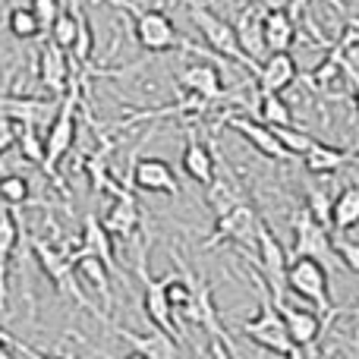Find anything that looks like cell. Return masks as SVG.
I'll return each mask as SVG.
<instances>
[{
  "label": "cell",
  "mask_w": 359,
  "mask_h": 359,
  "mask_svg": "<svg viewBox=\"0 0 359 359\" xmlns=\"http://www.w3.org/2000/svg\"><path fill=\"white\" fill-rule=\"evenodd\" d=\"M205 189H208L205 192V202H208V208L215 211V217L224 215V211H230L233 205L246 202V192H243L240 180H236V174L227 168V164H221V174H217V168H215V180H211Z\"/></svg>",
  "instance_id": "44dd1931"
},
{
  "label": "cell",
  "mask_w": 359,
  "mask_h": 359,
  "mask_svg": "<svg viewBox=\"0 0 359 359\" xmlns=\"http://www.w3.org/2000/svg\"><path fill=\"white\" fill-rule=\"evenodd\" d=\"M186 13H189L192 25H196V29L205 35V41H208V48L215 50V54L227 57V60H240L243 67L255 73V67H259V63H252V60H249V57L240 50V41H236V29L227 22V19H221L215 10H208V6L198 4V0H189Z\"/></svg>",
  "instance_id": "8992f818"
},
{
  "label": "cell",
  "mask_w": 359,
  "mask_h": 359,
  "mask_svg": "<svg viewBox=\"0 0 359 359\" xmlns=\"http://www.w3.org/2000/svg\"><path fill=\"white\" fill-rule=\"evenodd\" d=\"M331 202H334V198L325 192V186H316V189H309V196H306V208H309L312 217H316L318 224H325V227H331Z\"/></svg>",
  "instance_id": "836d02e7"
},
{
  "label": "cell",
  "mask_w": 359,
  "mask_h": 359,
  "mask_svg": "<svg viewBox=\"0 0 359 359\" xmlns=\"http://www.w3.org/2000/svg\"><path fill=\"white\" fill-rule=\"evenodd\" d=\"M73 252H86V255H98L101 262H104L111 271L120 274V265H117V255H114V236L104 230V224H101L98 215H86V221H82V240L79 246L73 249ZM123 278V274H120Z\"/></svg>",
  "instance_id": "ffe728a7"
},
{
  "label": "cell",
  "mask_w": 359,
  "mask_h": 359,
  "mask_svg": "<svg viewBox=\"0 0 359 359\" xmlns=\"http://www.w3.org/2000/svg\"><path fill=\"white\" fill-rule=\"evenodd\" d=\"M130 189L139 192H168V196H180L177 174L168 161L161 158H142L133 164L130 170Z\"/></svg>",
  "instance_id": "4fadbf2b"
},
{
  "label": "cell",
  "mask_w": 359,
  "mask_h": 359,
  "mask_svg": "<svg viewBox=\"0 0 359 359\" xmlns=\"http://www.w3.org/2000/svg\"><path fill=\"white\" fill-rule=\"evenodd\" d=\"M32 198V183L22 174H6L0 177V202L6 208H22Z\"/></svg>",
  "instance_id": "4dcf8cb0"
},
{
  "label": "cell",
  "mask_w": 359,
  "mask_h": 359,
  "mask_svg": "<svg viewBox=\"0 0 359 359\" xmlns=\"http://www.w3.org/2000/svg\"><path fill=\"white\" fill-rule=\"evenodd\" d=\"M255 111H259V120L268 126H287L293 123V111L280 92H259L255 95Z\"/></svg>",
  "instance_id": "83f0119b"
},
{
  "label": "cell",
  "mask_w": 359,
  "mask_h": 359,
  "mask_svg": "<svg viewBox=\"0 0 359 359\" xmlns=\"http://www.w3.org/2000/svg\"><path fill=\"white\" fill-rule=\"evenodd\" d=\"M6 4H19V0H6Z\"/></svg>",
  "instance_id": "ab89813d"
},
{
  "label": "cell",
  "mask_w": 359,
  "mask_h": 359,
  "mask_svg": "<svg viewBox=\"0 0 359 359\" xmlns=\"http://www.w3.org/2000/svg\"><path fill=\"white\" fill-rule=\"evenodd\" d=\"M274 306H278L280 318H284L287 331H290V341L297 344L299 350H309L312 344L322 337V331H325L322 316H316V312L303 309V306L287 303V299H284V303H274Z\"/></svg>",
  "instance_id": "d6986e66"
},
{
  "label": "cell",
  "mask_w": 359,
  "mask_h": 359,
  "mask_svg": "<svg viewBox=\"0 0 359 359\" xmlns=\"http://www.w3.org/2000/svg\"><path fill=\"white\" fill-rule=\"evenodd\" d=\"M101 224L111 236H120V240H130L133 233L139 230L142 224V211H139V202L133 198V189H120L114 196L111 208L101 215Z\"/></svg>",
  "instance_id": "ac0fdd59"
},
{
  "label": "cell",
  "mask_w": 359,
  "mask_h": 359,
  "mask_svg": "<svg viewBox=\"0 0 359 359\" xmlns=\"http://www.w3.org/2000/svg\"><path fill=\"white\" fill-rule=\"evenodd\" d=\"M69 76H73V67H69V57H67V48L48 38L38 54V79H41L44 88H50L54 95H63L69 86Z\"/></svg>",
  "instance_id": "e0dca14e"
},
{
  "label": "cell",
  "mask_w": 359,
  "mask_h": 359,
  "mask_svg": "<svg viewBox=\"0 0 359 359\" xmlns=\"http://www.w3.org/2000/svg\"><path fill=\"white\" fill-rule=\"evenodd\" d=\"M274 130V136H278V142L284 145V151L290 158H303L306 155V149H309L316 139L309 136V133H303V130H297L293 123H287V126H271Z\"/></svg>",
  "instance_id": "d6a6232c"
},
{
  "label": "cell",
  "mask_w": 359,
  "mask_h": 359,
  "mask_svg": "<svg viewBox=\"0 0 359 359\" xmlns=\"http://www.w3.org/2000/svg\"><path fill=\"white\" fill-rule=\"evenodd\" d=\"M334 252H337V259H341L344 268H350L353 274H359V243H356V240H350V236L337 233Z\"/></svg>",
  "instance_id": "e575fe53"
},
{
  "label": "cell",
  "mask_w": 359,
  "mask_h": 359,
  "mask_svg": "<svg viewBox=\"0 0 359 359\" xmlns=\"http://www.w3.org/2000/svg\"><path fill=\"white\" fill-rule=\"evenodd\" d=\"M265 10H284V6H290V0H259Z\"/></svg>",
  "instance_id": "f35d334b"
},
{
  "label": "cell",
  "mask_w": 359,
  "mask_h": 359,
  "mask_svg": "<svg viewBox=\"0 0 359 359\" xmlns=\"http://www.w3.org/2000/svg\"><path fill=\"white\" fill-rule=\"evenodd\" d=\"M60 95L54 98H25V95H0V117L25 126H41L57 114Z\"/></svg>",
  "instance_id": "8fae6325"
},
{
  "label": "cell",
  "mask_w": 359,
  "mask_h": 359,
  "mask_svg": "<svg viewBox=\"0 0 359 359\" xmlns=\"http://www.w3.org/2000/svg\"><path fill=\"white\" fill-rule=\"evenodd\" d=\"M136 41L149 54H168V50H196L189 41H183L174 25V19L161 10H136Z\"/></svg>",
  "instance_id": "52a82bcc"
},
{
  "label": "cell",
  "mask_w": 359,
  "mask_h": 359,
  "mask_svg": "<svg viewBox=\"0 0 359 359\" xmlns=\"http://www.w3.org/2000/svg\"><path fill=\"white\" fill-rule=\"evenodd\" d=\"M16 240H19V224L0 211V309L6 306V271H10L13 252H16Z\"/></svg>",
  "instance_id": "4316f807"
},
{
  "label": "cell",
  "mask_w": 359,
  "mask_h": 359,
  "mask_svg": "<svg viewBox=\"0 0 359 359\" xmlns=\"http://www.w3.org/2000/svg\"><path fill=\"white\" fill-rule=\"evenodd\" d=\"M297 79H299V69H297V60H293L290 50H271V54L255 67L259 92H287Z\"/></svg>",
  "instance_id": "5bb4252c"
},
{
  "label": "cell",
  "mask_w": 359,
  "mask_h": 359,
  "mask_svg": "<svg viewBox=\"0 0 359 359\" xmlns=\"http://www.w3.org/2000/svg\"><path fill=\"white\" fill-rule=\"evenodd\" d=\"M227 126L233 133H240L243 139H246L249 145H252L259 155H265V158H271V161H290V155L284 151V145L278 142V136H274V130L268 123H262V120H252V117H227Z\"/></svg>",
  "instance_id": "2e32d148"
},
{
  "label": "cell",
  "mask_w": 359,
  "mask_h": 359,
  "mask_svg": "<svg viewBox=\"0 0 359 359\" xmlns=\"http://www.w3.org/2000/svg\"><path fill=\"white\" fill-rule=\"evenodd\" d=\"M265 6L255 0V4H249L246 10L240 13V19L233 22L236 29V41H240V50L249 57L252 63H262L265 60Z\"/></svg>",
  "instance_id": "7c38bea8"
},
{
  "label": "cell",
  "mask_w": 359,
  "mask_h": 359,
  "mask_svg": "<svg viewBox=\"0 0 359 359\" xmlns=\"http://www.w3.org/2000/svg\"><path fill=\"white\" fill-rule=\"evenodd\" d=\"M177 86L202 101H217L224 95V76L215 63H189L177 73Z\"/></svg>",
  "instance_id": "9a60e30c"
},
{
  "label": "cell",
  "mask_w": 359,
  "mask_h": 359,
  "mask_svg": "<svg viewBox=\"0 0 359 359\" xmlns=\"http://www.w3.org/2000/svg\"><path fill=\"white\" fill-rule=\"evenodd\" d=\"M297 41V19L287 10H268L265 13V48L271 50H290Z\"/></svg>",
  "instance_id": "d4e9b609"
},
{
  "label": "cell",
  "mask_w": 359,
  "mask_h": 359,
  "mask_svg": "<svg viewBox=\"0 0 359 359\" xmlns=\"http://www.w3.org/2000/svg\"><path fill=\"white\" fill-rule=\"evenodd\" d=\"M255 227H259V215L249 202L233 205L230 211L215 217V230L211 236L202 243L205 249L221 246V243H236V246H252L255 243Z\"/></svg>",
  "instance_id": "9c48e42d"
},
{
  "label": "cell",
  "mask_w": 359,
  "mask_h": 359,
  "mask_svg": "<svg viewBox=\"0 0 359 359\" xmlns=\"http://www.w3.org/2000/svg\"><path fill=\"white\" fill-rule=\"evenodd\" d=\"M255 249H259V274L262 284L271 293V303H284L287 299V265H290V255H287L284 243L274 236V230L265 221H259L255 227Z\"/></svg>",
  "instance_id": "5b68a950"
},
{
  "label": "cell",
  "mask_w": 359,
  "mask_h": 359,
  "mask_svg": "<svg viewBox=\"0 0 359 359\" xmlns=\"http://www.w3.org/2000/svg\"><path fill=\"white\" fill-rule=\"evenodd\" d=\"M32 10H35V13H38V22H41L44 35H48L50 22H54L57 10H60V0H32Z\"/></svg>",
  "instance_id": "d590c367"
},
{
  "label": "cell",
  "mask_w": 359,
  "mask_h": 359,
  "mask_svg": "<svg viewBox=\"0 0 359 359\" xmlns=\"http://www.w3.org/2000/svg\"><path fill=\"white\" fill-rule=\"evenodd\" d=\"M101 322H104L117 337H123V341L130 344V353L149 356V359H177V356H180L177 337L168 334V331H161V328H155L151 334H136V331L123 328V325L111 322V318H104V316H101Z\"/></svg>",
  "instance_id": "30bf717a"
},
{
  "label": "cell",
  "mask_w": 359,
  "mask_h": 359,
  "mask_svg": "<svg viewBox=\"0 0 359 359\" xmlns=\"http://www.w3.org/2000/svg\"><path fill=\"white\" fill-rule=\"evenodd\" d=\"M353 158V151L350 149H337V145H325V142H312L309 149H306L303 161H306V170L316 177H328L334 174V170H341L344 164Z\"/></svg>",
  "instance_id": "cb8c5ba5"
},
{
  "label": "cell",
  "mask_w": 359,
  "mask_h": 359,
  "mask_svg": "<svg viewBox=\"0 0 359 359\" xmlns=\"http://www.w3.org/2000/svg\"><path fill=\"white\" fill-rule=\"evenodd\" d=\"M48 38H54L60 48H73L76 41V0H69V6H60L54 16V22H50L48 29Z\"/></svg>",
  "instance_id": "f546056e"
},
{
  "label": "cell",
  "mask_w": 359,
  "mask_h": 359,
  "mask_svg": "<svg viewBox=\"0 0 359 359\" xmlns=\"http://www.w3.org/2000/svg\"><path fill=\"white\" fill-rule=\"evenodd\" d=\"M290 227H293V249L287 252L290 259L309 255V259H318L328 268H341V259L334 252V240H331V227L318 224L306 205L297 208V215L290 217Z\"/></svg>",
  "instance_id": "277c9868"
},
{
  "label": "cell",
  "mask_w": 359,
  "mask_h": 359,
  "mask_svg": "<svg viewBox=\"0 0 359 359\" xmlns=\"http://www.w3.org/2000/svg\"><path fill=\"white\" fill-rule=\"evenodd\" d=\"M356 334H359V325H356Z\"/></svg>",
  "instance_id": "60d3db41"
},
{
  "label": "cell",
  "mask_w": 359,
  "mask_h": 359,
  "mask_svg": "<svg viewBox=\"0 0 359 359\" xmlns=\"http://www.w3.org/2000/svg\"><path fill=\"white\" fill-rule=\"evenodd\" d=\"M215 151L202 142L198 136H189L183 145V170L189 180H196L198 186H208L215 180Z\"/></svg>",
  "instance_id": "603a6c76"
},
{
  "label": "cell",
  "mask_w": 359,
  "mask_h": 359,
  "mask_svg": "<svg viewBox=\"0 0 359 359\" xmlns=\"http://www.w3.org/2000/svg\"><path fill=\"white\" fill-rule=\"evenodd\" d=\"M6 29H10V35L19 38V41L44 35L41 22H38V13L32 10V6H19V4H13L10 13H6Z\"/></svg>",
  "instance_id": "f1b7e54d"
},
{
  "label": "cell",
  "mask_w": 359,
  "mask_h": 359,
  "mask_svg": "<svg viewBox=\"0 0 359 359\" xmlns=\"http://www.w3.org/2000/svg\"><path fill=\"white\" fill-rule=\"evenodd\" d=\"M341 73L350 79V88H353V104H356V111H359V69H356L350 60H344V69H341Z\"/></svg>",
  "instance_id": "74e56055"
},
{
  "label": "cell",
  "mask_w": 359,
  "mask_h": 359,
  "mask_svg": "<svg viewBox=\"0 0 359 359\" xmlns=\"http://www.w3.org/2000/svg\"><path fill=\"white\" fill-rule=\"evenodd\" d=\"M16 145H19V155H22L25 161L35 164V168H41V161H44V139H38V126L16 123Z\"/></svg>",
  "instance_id": "1f68e13d"
},
{
  "label": "cell",
  "mask_w": 359,
  "mask_h": 359,
  "mask_svg": "<svg viewBox=\"0 0 359 359\" xmlns=\"http://www.w3.org/2000/svg\"><path fill=\"white\" fill-rule=\"evenodd\" d=\"M287 290H293L297 297H303L306 303H312L318 312H325V325L337 316L334 303H331V284H328V265H322L318 259L309 255H297L287 265Z\"/></svg>",
  "instance_id": "3957f363"
},
{
  "label": "cell",
  "mask_w": 359,
  "mask_h": 359,
  "mask_svg": "<svg viewBox=\"0 0 359 359\" xmlns=\"http://www.w3.org/2000/svg\"><path fill=\"white\" fill-rule=\"evenodd\" d=\"M252 280H255V287H259V312H255L252 318H246V322H243V334H246L249 341L259 344L262 350H268V353L299 356L303 350L290 341V331H287V325H284V318H280L278 306L271 303L268 287L262 284V274L252 271Z\"/></svg>",
  "instance_id": "7a4b0ae2"
},
{
  "label": "cell",
  "mask_w": 359,
  "mask_h": 359,
  "mask_svg": "<svg viewBox=\"0 0 359 359\" xmlns=\"http://www.w3.org/2000/svg\"><path fill=\"white\" fill-rule=\"evenodd\" d=\"M136 271H139V278H142V306H145L149 322L155 325V328H161V331H168V334L180 337V328L174 322V309H170L168 293H164V280L151 278V271H149V240H142Z\"/></svg>",
  "instance_id": "ba28073f"
},
{
  "label": "cell",
  "mask_w": 359,
  "mask_h": 359,
  "mask_svg": "<svg viewBox=\"0 0 359 359\" xmlns=\"http://www.w3.org/2000/svg\"><path fill=\"white\" fill-rule=\"evenodd\" d=\"M69 262H73L76 278H82L86 284H92V290L104 299V306L114 303L111 297V268L98 259V255H86V252H69Z\"/></svg>",
  "instance_id": "7402d4cb"
},
{
  "label": "cell",
  "mask_w": 359,
  "mask_h": 359,
  "mask_svg": "<svg viewBox=\"0 0 359 359\" xmlns=\"http://www.w3.org/2000/svg\"><path fill=\"white\" fill-rule=\"evenodd\" d=\"M353 227H359V186H344L331 202V230L350 233Z\"/></svg>",
  "instance_id": "484cf974"
},
{
  "label": "cell",
  "mask_w": 359,
  "mask_h": 359,
  "mask_svg": "<svg viewBox=\"0 0 359 359\" xmlns=\"http://www.w3.org/2000/svg\"><path fill=\"white\" fill-rule=\"evenodd\" d=\"M337 48L347 54L350 48H359V19H350L347 25H344V32H341V38H337Z\"/></svg>",
  "instance_id": "8d00e7d4"
},
{
  "label": "cell",
  "mask_w": 359,
  "mask_h": 359,
  "mask_svg": "<svg viewBox=\"0 0 359 359\" xmlns=\"http://www.w3.org/2000/svg\"><path fill=\"white\" fill-rule=\"evenodd\" d=\"M82 82H86V73H82V69H76V73L69 76L67 92L60 95V104H57V114L50 117L48 133H44V161H41V170L54 180L57 186H63L57 168L63 164V158L69 155V149H73V142H76V117H79V104H82Z\"/></svg>",
  "instance_id": "6da1fadb"
}]
</instances>
